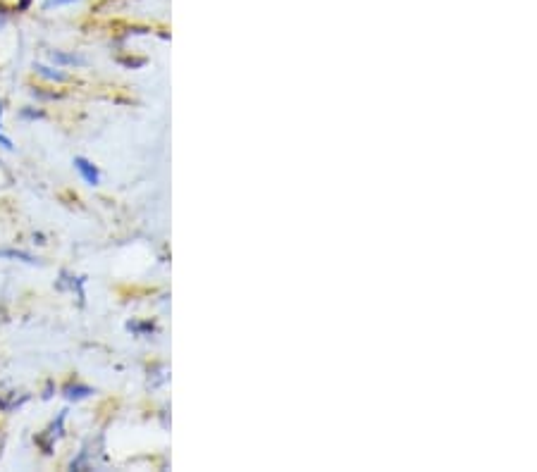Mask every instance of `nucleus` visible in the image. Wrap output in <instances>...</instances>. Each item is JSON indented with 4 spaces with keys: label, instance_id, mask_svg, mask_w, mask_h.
I'll return each instance as SVG.
<instances>
[{
    "label": "nucleus",
    "instance_id": "7",
    "mask_svg": "<svg viewBox=\"0 0 537 472\" xmlns=\"http://www.w3.org/2000/svg\"><path fill=\"white\" fill-rule=\"evenodd\" d=\"M70 3H77V0H46V8H63Z\"/></svg>",
    "mask_w": 537,
    "mask_h": 472
},
{
    "label": "nucleus",
    "instance_id": "9",
    "mask_svg": "<svg viewBox=\"0 0 537 472\" xmlns=\"http://www.w3.org/2000/svg\"><path fill=\"white\" fill-rule=\"evenodd\" d=\"M5 22H8V10H5V8H0V29L5 27Z\"/></svg>",
    "mask_w": 537,
    "mask_h": 472
},
{
    "label": "nucleus",
    "instance_id": "2",
    "mask_svg": "<svg viewBox=\"0 0 537 472\" xmlns=\"http://www.w3.org/2000/svg\"><path fill=\"white\" fill-rule=\"evenodd\" d=\"M63 422H65V411L58 415V420H55L51 427H48V432L43 434V437H39V444H41L46 451H51L53 442H58L60 434H63Z\"/></svg>",
    "mask_w": 537,
    "mask_h": 472
},
{
    "label": "nucleus",
    "instance_id": "5",
    "mask_svg": "<svg viewBox=\"0 0 537 472\" xmlns=\"http://www.w3.org/2000/svg\"><path fill=\"white\" fill-rule=\"evenodd\" d=\"M0 258H15V260H22V263H29V265L36 263L34 256H29V253H22V251H0Z\"/></svg>",
    "mask_w": 537,
    "mask_h": 472
},
{
    "label": "nucleus",
    "instance_id": "4",
    "mask_svg": "<svg viewBox=\"0 0 537 472\" xmlns=\"http://www.w3.org/2000/svg\"><path fill=\"white\" fill-rule=\"evenodd\" d=\"M36 70H39V74H41L43 79H51V82H65V79H67L63 72H58V70L53 72L51 67H41V65H39V67H36Z\"/></svg>",
    "mask_w": 537,
    "mask_h": 472
},
{
    "label": "nucleus",
    "instance_id": "1",
    "mask_svg": "<svg viewBox=\"0 0 537 472\" xmlns=\"http://www.w3.org/2000/svg\"><path fill=\"white\" fill-rule=\"evenodd\" d=\"M27 399V396H17V389H12L10 384H0V411H12L20 403Z\"/></svg>",
    "mask_w": 537,
    "mask_h": 472
},
{
    "label": "nucleus",
    "instance_id": "10",
    "mask_svg": "<svg viewBox=\"0 0 537 472\" xmlns=\"http://www.w3.org/2000/svg\"><path fill=\"white\" fill-rule=\"evenodd\" d=\"M0 451H3V432H0Z\"/></svg>",
    "mask_w": 537,
    "mask_h": 472
},
{
    "label": "nucleus",
    "instance_id": "3",
    "mask_svg": "<svg viewBox=\"0 0 537 472\" xmlns=\"http://www.w3.org/2000/svg\"><path fill=\"white\" fill-rule=\"evenodd\" d=\"M74 167H77V172L84 177V182H86V184L96 186V184H98V179H101V175H98V170H96L94 165L89 163V160L77 158V160H74Z\"/></svg>",
    "mask_w": 537,
    "mask_h": 472
},
{
    "label": "nucleus",
    "instance_id": "6",
    "mask_svg": "<svg viewBox=\"0 0 537 472\" xmlns=\"http://www.w3.org/2000/svg\"><path fill=\"white\" fill-rule=\"evenodd\" d=\"M89 394H91L89 387H67V399L79 401V399H84V396H89Z\"/></svg>",
    "mask_w": 537,
    "mask_h": 472
},
{
    "label": "nucleus",
    "instance_id": "8",
    "mask_svg": "<svg viewBox=\"0 0 537 472\" xmlns=\"http://www.w3.org/2000/svg\"><path fill=\"white\" fill-rule=\"evenodd\" d=\"M0 115H3V105H0ZM0 146L8 148V151H10V148H12V141H10V139H5V136L0 134Z\"/></svg>",
    "mask_w": 537,
    "mask_h": 472
}]
</instances>
